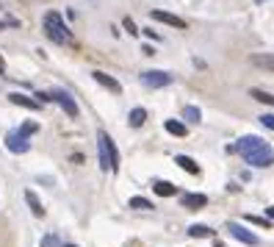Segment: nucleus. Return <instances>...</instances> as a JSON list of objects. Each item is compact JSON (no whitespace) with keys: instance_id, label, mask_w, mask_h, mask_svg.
Masks as SVG:
<instances>
[{"instance_id":"obj_25","label":"nucleus","mask_w":274,"mask_h":247,"mask_svg":"<svg viewBox=\"0 0 274 247\" xmlns=\"http://www.w3.org/2000/svg\"><path fill=\"white\" fill-rule=\"evenodd\" d=\"M249 222H255V225H269V220H263V217H252V214H247Z\"/></svg>"},{"instance_id":"obj_29","label":"nucleus","mask_w":274,"mask_h":247,"mask_svg":"<svg viewBox=\"0 0 274 247\" xmlns=\"http://www.w3.org/2000/svg\"><path fill=\"white\" fill-rule=\"evenodd\" d=\"M266 220H274V205L272 208H266Z\"/></svg>"},{"instance_id":"obj_20","label":"nucleus","mask_w":274,"mask_h":247,"mask_svg":"<svg viewBox=\"0 0 274 247\" xmlns=\"http://www.w3.org/2000/svg\"><path fill=\"white\" fill-rule=\"evenodd\" d=\"M252 97H255V100H260V103H266V106H274V94L272 92H263V89H252Z\"/></svg>"},{"instance_id":"obj_14","label":"nucleus","mask_w":274,"mask_h":247,"mask_svg":"<svg viewBox=\"0 0 274 247\" xmlns=\"http://www.w3.org/2000/svg\"><path fill=\"white\" fill-rule=\"evenodd\" d=\"M163 128L169 131L172 136H186V134H189V128H186L180 119H166V122H163Z\"/></svg>"},{"instance_id":"obj_22","label":"nucleus","mask_w":274,"mask_h":247,"mask_svg":"<svg viewBox=\"0 0 274 247\" xmlns=\"http://www.w3.org/2000/svg\"><path fill=\"white\" fill-rule=\"evenodd\" d=\"M122 25H125V31H128L130 36H138V34H141V31L136 28V22H133L130 17H125V20H122Z\"/></svg>"},{"instance_id":"obj_10","label":"nucleus","mask_w":274,"mask_h":247,"mask_svg":"<svg viewBox=\"0 0 274 247\" xmlns=\"http://www.w3.org/2000/svg\"><path fill=\"white\" fill-rule=\"evenodd\" d=\"M9 100L14 103V106H22V109H31V111H39V109H42V103L34 100V97H28V94H22V92H11Z\"/></svg>"},{"instance_id":"obj_28","label":"nucleus","mask_w":274,"mask_h":247,"mask_svg":"<svg viewBox=\"0 0 274 247\" xmlns=\"http://www.w3.org/2000/svg\"><path fill=\"white\" fill-rule=\"evenodd\" d=\"M36 97H39V103H47V100H50V94H47V92H39Z\"/></svg>"},{"instance_id":"obj_5","label":"nucleus","mask_w":274,"mask_h":247,"mask_svg":"<svg viewBox=\"0 0 274 247\" xmlns=\"http://www.w3.org/2000/svg\"><path fill=\"white\" fill-rule=\"evenodd\" d=\"M47 94H50V100H56L61 109L67 111V117H78V103L72 100V94L69 92H64V89H53V92H47Z\"/></svg>"},{"instance_id":"obj_4","label":"nucleus","mask_w":274,"mask_h":247,"mask_svg":"<svg viewBox=\"0 0 274 247\" xmlns=\"http://www.w3.org/2000/svg\"><path fill=\"white\" fill-rule=\"evenodd\" d=\"M141 84L150 86V89H161V86L172 84V75L163 69H147V72H141Z\"/></svg>"},{"instance_id":"obj_15","label":"nucleus","mask_w":274,"mask_h":247,"mask_svg":"<svg viewBox=\"0 0 274 247\" xmlns=\"http://www.w3.org/2000/svg\"><path fill=\"white\" fill-rule=\"evenodd\" d=\"M175 164H180L186 172H191V175H199V167L194 158H189V156H175Z\"/></svg>"},{"instance_id":"obj_32","label":"nucleus","mask_w":274,"mask_h":247,"mask_svg":"<svg viewBox=\"0 0 274 247\" xmlns=\"http://www.w3.org/2000/svg\"><path fill=\"white\" fill-rule=\"evenodd\" d=\"M64 247H75V245H64Z\"/></svg>"},{"instance_id":"obj_9","label":"nucleus","mask_w":274,"mask_h":247,"mask_svg":"<svg viewBox=\"0 0 274 247\" xmlns=\"http://www.w3.org/2000/svg\"><path fill=\"white\" fill-rule=\"evenodd\" d=\"M92 78H95L100 86H105L108 92H114V94L122 92V84H119V81H117V78H111L108 72H103V69H95V72H92Z\"/></svg>"},{"instance_id":"obj_17","label":"nucleus","mask_w":274,"mask_h":247,"mask_svg":"<svg viewBox=\"0 0 274 247\" xmlns=\"http://www.w3.org/2000/svg\"><path fill=\"white\" fill-rule=\"evenodd\" d=\"M144 119H147V111L144 109H133V111H130V117H128V122H130V128H141V125H144Z\"/></svg>"},{"instance_id":"obj_30","label":"nucleus","mask_w":274,"mask_h":247,"mask_svg":"<svg viewBox=\"0 0 274 247\" xmlns=\"http://www.w3.org/2000/svg\"><path fill=\"white\" fill-rule=\"evenodd\" d=\"M3 69H6V61H3V56H0V72H3Z\"/></svg>"},{"instance_id":"obj_19","label":"nucleus","mask_w":274,"mask_h":247,"mask_svg":"<svg viewBox=\"0 0 274 247\" xmlns=\"http://www.w3.org/2000/svg\"><path fill=\"white\" fill-rule=\"evenodd\" d=\"M214 233V230L208 228V225H191L189 228V236H194V239H208Z\"/></svg>"},{"instance_id":"obj_1","label":"nucleus","mask_w":274,"mask_h":247,"mask_svg":"<svg viewBox=\"0 0 274 247\" xmlns=\"http://www.w3.org/2000/svg\"><path fill=\"white\" fill-rule=\"evenodd\" d=\"M235 153L244 156V161L257 167V170H266V167H272L274 164V150L269 142H263L260 136H244L235 145Z\"/></svg>"},{"instance_id":"obj_23","label":"nucleus","mask_w":274,"mask_h":247,"mask_svg":"<svg viewBox=\"0 0 274 247\" xmlns=\"http://www.w3.org/2000/svg\"><path fill=\"white\" fill-rule=\"evenodd\" d=\"M36 131H39V125H36V122H25V125L20 128V134H22V136H31V134H36Z\"/></svg>"},{"instance_id":"obj_31","label":"nucleus","mask_w":274,"mask_h":247,"mask_svg":"<svg viewBox=\"0 0 274 247\" xmlns=\"http://www.w3.org/2000/svg\"><path fill=\"white\" fill-rule=\"evenodd\" d=\"M3 28H6V22H3V20H0V31H3Z\"/></svg>"},{"instance_id":"obj_8","label":"nucleus","mask_w":274,"mask_h":247,"mask_svg":"<svg viewBox=\"0 0 274 247\" xmlns=\"http://www.w3.org/2000/svg\"><path fill=\"white\" fill-rule=\"evenodd\" d=\"M227 230H230V236H235L238 242H244V245H252V247L257 245V236H255V233H252V230H247L244 225H238V222H230V225H227Z\"/></svg>"},{"instance_id":"obj_18","label":"nucleus","mask_w":274,"mask_h":247,"mask_svg":"<svg viewBox=\"0 0 274 247\" xmlns=\"http://www.w3.org/2000/svg\"><path fill=\"white\" fill-rule=\"evenodd\" d=\"M183 117L197 125V122H202V111H199L197 106H186V109H183Z\"/></svg>"},{"instance_id":"obj_2","label":"nucleus","mask_w":274,"mask_h":247,"mask_svg":"<svg viewBox=\"0 0 274 247\" xmlns=\"http://www.w3.org/2000/svg\"><path fill=\"white\" fill-rule=\"evenodd\" d=\"M97 153H100V167L105 172H117L119 170V153H117V145H114V139L100 131L97 134Z\"/></svg>"},{"instance_id":"obj_16","label":"nucleus","mask_w":274,"mask_h":247,"mask_svg":"<svg viewBox=\"0 0 274 247\" xmlns=\"http://www.w3.org/2000/svg\"><path fill=\"white\" fill-rule=\"evenodd\" d=\"M25 200H28V205H31V211H34V217H44V208H42V203H39L36 192H31V189H28V192H25Z\"/></svg>"},{"instance_id":"obj_27","label":"nucleus","mask_w":274,"mask_h":247,"mask_svg":"<svg viewBox=\"0 0 274 247\" xmlns=\"http://www.w3.org/2000/svg\"><path fill=\"white\" fill-rule=\"evenodd\" d=\"M144 34L150 36V39H155V42H158V39H161V36H158V31H153V28H144Z\"/></svg>"},{"instance_id":"obj_24","label":"nucleus","mask_w":274,"mask_h":247,"mask_svg":"<svg viewBox=\"0 0 274 247\" xmlns=\"http://www.w3.org/2000/svg\"><path fill=\"white\" fill-rule=\"evenodd\" d=\"M260 122H263L269 131H274V114H263V117H260Z\"/></svg>"},{"instance_id":"obj_26","label":"nucleus","mask_w":274,"mask_h":247,"mask_svg":"<svg viewBox=\"0 0 274 247\" xmlns=\"http://www.w3.org/2000/svg\"><path fill=\"white\" fill-rule=\"evenodd\" d=\"M42 247H56V239H53V236H44L42 239Z\"/></svg>"},{"instance_id":"obj_7","label":"nucleus","mask_w":274,"mask_h":247,"mask_svg":"<svg viewBox=\"0 0 274 247\" xmlns=\"http://www.w3.org/2000/svg\"><path fill=\"white\" fill-rule=\"evenodd\" d=\"M150 17L155 20V22H163V25H172V28H186V20L177 17V14H172V11H161V9H155L150 11Z\"/></svg>"},{"instance_id":"obj_21","label":"nucleus","mask_w":274,"mask_h":247,"mask_svg":"<svg viewBox=\"0 0 274 247\" xmlns=\"http://www.w3.org/2000/svg\"><path fill=\"white\" fill-rule=\"evenodd\" d=\"M130 208H138V211H150V208H153V203H150V200H147V197H130Z\"/></svg>"},{"instance_id":"obj_13","label":"nucleus","mask_w":274,"mask_h":247,"mask_svg":"<svg viewBox=\"0 0 274 247\" xmlns=\"http://www.w3.org/2000/svg\"><path fill=\"white\" fill-rule=\"evenodd\" d=\"M249 61H252L255 67H260V69H272V72H274V56H272V53H255Z\"/></svg>"},{"instance_id":"obj_11","label":"nucleus","mask_w":274,"mask_h":247,"mask_svg":"<svg viewBox=\"0 0 274 247\" xmlns=\"http://www.w3.org/2000/svg\"><path fill=\"white\" fill-rule=\"evenodd\" d=\"M205 205H208V197L205 195H197V192L183 195V208H205Z\"/></svg>"},{"instance_id":"obj_6","label":"nucleus","mask_w":274,"mask_h":247,"mask_svg":"<svg viewBox=\"0 0 274 247\" xmlns=\"http://www.w3.org/2000/svg\"><path fill=\"white\" fill-rule=\"evenodd\" d=\"M6 147H9L11 153H28V150H31V142H28V136H22L20 131H11L9 136H6Z\"/></svg>"},{"instance_id":"obj_12","label":"nucleus","mask_w":274,"mask_h":247,"mask_svg":"<svg viewBox=\"0 0 274 247\" xmlns=\"http://www.w3.org/2000/svg\"><path fill=\"white\" fill-rule=\"evenodd\" d=\"M153 192L158 197H172V195H177V186H175V183H169V180H155V183H153Z\"/></svg>"},{"instance_id":"obj_3","label":"nucleus","mask_w":274,"mask_h":247,"mask_svg":"<svg viewBox=\"0 0 274 247\" xmlns=\"http://www.w3.org/2000/svg\"><path fill=\"white\" fill-rule=\"evenodd\" d=\"M44 34L50 36L56 45L72 42V31L67 28V22H64V17H61L59 11H47V14H44Z\"/></svg>"}]
</instances>
